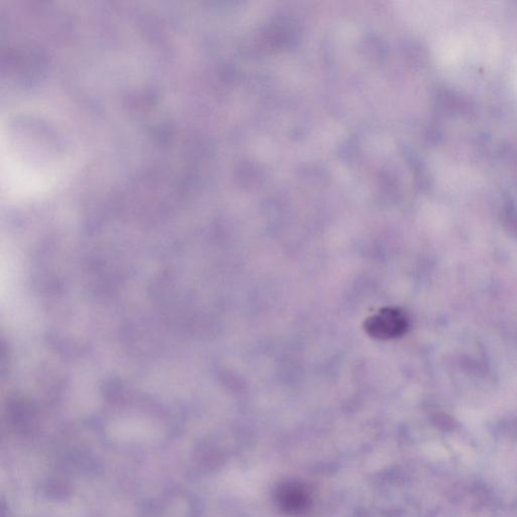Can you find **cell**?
Masks as SVG:
<instances>
[{"instance_id": "6da1fadb", "label": "cell", "mask_w": 517, "mask_h": 517, "mask_svg": "<svg viewBox=\"0 0 517 517\" xmlns=\"http://www.w3.org/2000/svg\"><path fill=\"white\" fill-rule=\"evenodd\" d=\"M8 117L1 124L0 185L10 198L46 194L63 179L69 157L51 126Z\"/></svg>"}, {"instance_id": "7a4b0ae2", "label": "cell", "mask_w": 517, "mask_h": 517, "mask_svg": "<svg viewBox=\"0 0 517 517\" xmlns=\"http://www.w3.org/2000/svg\"><path fill=\"white\" fill-rule=\"evenodd\" d=\"M366 332L378 339L398 338L406 332L407 320L399 309L384 308L365 322Z\"/></svg>"}]
</instances>
